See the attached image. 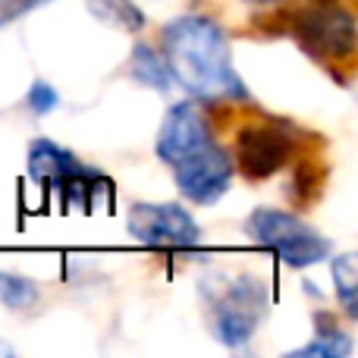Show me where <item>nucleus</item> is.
Listing matches in <instances>:
<instances>
[{
    "instance_id": "1",
    "label": "nucleus",
    "mask_w": 358,
    "mask_h": 358,
    "mask_svg": "<svg viewBox=\"0 0 358 358\" xmlns=\"http://www.w3.org/2000/svg\"><path fill=\"white\" fill-rule=\"evenodd\" d=\"M161 50L170 63L173 85H182L192 101L208 110L233 104H252V94L242 85L233 66L229 38L214 19L185 13L164 25Z\"/></svg>"
},
{
    "instance_id": "2",
    "label": "nucleus",
    "mask_w": 358,
    "mask_h": 358,
    "mask_svg": "<svg viewBox=\"0 0 358 358\" xmlns=\"http://www.w3.org/2000/svg\"><path fill=\"white\" fill-rule=\"evenodd\" d=\"M355 0H305L289 16L296 44L334 76L336 85H349L358 66V19Z\"/></svg>"
},
{
    "instance_id": "3",
    "label": "nucleus",
    "mask_w": 358,
    "mask_h": 358,
    "mask_svg": "<svg viewBox=\"0 0 358 358\" xmlns=\"http://www.w3.org/2000/svg\"><path fill=\"white\" fill-rule=\"evenodd\" d=\"M308 129H299L289 120H280L252 104V117L242 120L233 132V167L248 182H267L271 176L283 173L299 155L308 151Z\"/></svg>"
},
{
    "instance_id": "4",
    "label": "nucleus",
    "mask_w": 358,
    "mask_h": 358,
    "mask_svg": "<svg viewBox=\"0 0 358 358\" xmlns=\"http://www.w3.org/2000/svg\"><path fill=\"white\" fill-rule=\"evenodd\" d=\"M208 327L227 349H245L271 308V292L264 280L252 273L239 277H210L201 283Z\"/></svg>"
},
{
    "instance_id": "5",
    "label": "nucleus",
    "mask_w": 358,
    "mask_h": 358,
    "mask_svg": "<svg viewBox=\"0 0 358 358\" xmlns=\"http://www.w3.org/2000/svg\"><path fill=\"white\" fill-rule=\"evenodd\" d=\"M29 176L38 185L60 192V201L66 210H94L101 201H110V179L94 167L82 164L73 151L63 145L38 138L29 148Z\"/></svg>"
},
{
    "instance_id": "6",
    "label": "nucleus",
    "mask_w": 358,
    "mask_h": 358,
    "mask_svg": "<svg viewBox=\"0 0 358 358\" xmlns=\"http://www.w3.org/2000/svg\"><path fill=\"white\" fill-rule=\"evenodd\" d=\"M245 236L258 248L273 252L286 267H296V271L321 264L334 252L327 236L308 227L302 217L277 208H255L245 217Z\"/></svg>"
},
{
    "instance_id": "7",
    "label": "nucleus",
    "mask_w": 358,
    "mask_h": 358,
    "mask_svg": "<svg viewBox=\"0 0 358 358\" xmlns=\"http://www.w3.org/2000/svg\"><path fill=\"white\" fill-rule=\"evenodd\" d=\"M170 170H173L179 195L192 204H201V208H210V204L220 201L229 192V185H233V173H236L229 151L223 145H217L214 138H208L201 148L185 155Z\"/></svg>"
},
{
    "instance_id": "8",
    "label": "nucleus",
    "mask_w": 358,
    "mask_h": 358,
    "mask_svg": "<svg viewBox=\"0 0 358 358\" xmlns=\"http://www.w3.org/2000/svg\"><path fill=\"white\" fill-rule=\"evenodd\" d=\"M129 236L148 248H167V252H189L201 242V227L182 204L164 201H138L129 210Z\"/></svg>"
},
{
    "instance_id": "9",
    "label": "nucleus",
    "mask_w": 358,
    "mask_h": 358,
    "mask_svg": "<svg viewBox=\"0 0 358 358\" xmlns=\"http://www.w3.org/2000/svg\"><path fill=\"white\" fill-rule=\"evenodd\" d=\"M210 136V123L208 117L201 113L198 101H176V104L167 107L164 113V123L157 129V142H155V151L167 167L179 164L185 155H192L195 148H201Z\"/></svg>"
},
{
    "instance_id": "10",
    "label": "nucleus",
    "mask_w": 358,
    "mask_h": 358,
    "mask_svg": "<svg viewBox=\"0 0 358 358\" xmlns=\"http://www.w3.org/2000/svg\"><path fill=\"white\" fill-rule=\"evenodd\" d=\"M315 343H305V346L286 352V358H349L352 355V336L340 327L334 315L327 311H315Z\"/></svg>"
},
{
    "instance_id": "11",
    "label": "nucleus",
    "mask_w": 358,
    "mask_h": 358,
    "mask_svg": "<svg viewBox=\"0 0 358 358\" xmlns=\"http://www.w3.org/2000/svg\"><path fill=\"white\" fill-rule=\"evenodd\" d=\"M129 76L136 82H142L145 88L157 92V94H167L170 88H173V73H170V63H167V57H164V50L155 48V44L138 41L136 48H132V54H129Z\"/></svg>"
},
{
    "instance_id": "12",
    "label": "nucleus",
    "mask_w": 358,
    "mask_h": 358,
    "mask_svg": "<svg viewBox=\"0 0 358 358\" xmlns=\"http://www.w3.org/2000/svg\"><path fill=\"white\" fill-rule=\"evenodd\" d=\"M296 170H292V182H289V201L296 208H311L321 198L324 182H327V164L317 155L305 151L296 157Z\"/></svg>"
},
{
    "instance_id": "13",
    "label": "nucleus",
    "mask_w": 358,
    "mask_h": 358,
    "mask_svg": "<svg viewBox=\"0 0 358 358\" xmlns=\"http://www.w3.org/2000/svg\"><path fill=\"white\" fill-rule=\"evenodd\" d=\"M88 10H92L101 22L113 25V29H120V31H129V35L145 29V13L138 10L132 0H88Z\"/></svg>"
},
{
    "instance_id": "14",
    "label": "nucleus",
    "mask_w": 358,
    "mask_h": 358,
    "mask_svg": "<svg viewBox=\"0 0 358 358\" xmlns=\"http://www.w3.org/2000/svg\"><path fill=\"white\" fill-rule=\"evenodd\" d=\"M334 286H336V299L340 305L346 308V315L358 317V264H355V255L346 252L340 258H334Z\"/></svg>"
},
{
    "instance_id": "15",
    "label": "nucleus",
    "mask_w": 358,
    "mask_h": 358,
    "mask_svg": "<svg viewBox=\"0 0 358 358\" xmlns=\"http://www.w3.org/2000/svg\"><path fill=\"white\" fill-rule=\"evenodd\" d=\"M35 302H38L35 280L22 277V273L0 271V305H6L13 311H22V308H31Z\"/></svg>"
},
{
    "instance_id": "16",
    "label": "nucleus",
    "mask_w": 358,
    "mask_h": 358,
    "mask_svg": "<svg viewBox=\"0 0 358 358\" xmlns=\"http://www.w3.org/2000/svg\"><path fill=\"white\" fill-rule=\"evenodd\" d=\"M25 104H29L31 113H38V117H44V113H50L57 104H60V94H57L54 85H48V82H31L29 94H25Z\"/></svg>"
},
{
    "instance_id": "17",
    "label": "nucleus",
    "mask_w": 358,
    "mask_h": 358,
    "mask_svg": "<svg viewBox=\"0 0 358 358\" xmlns=\"http://www.w3.org/2000/svg\"><path fill=\"white\" fill-rule=\"evenodd\" d=\"M50 3V0H0V29L10 22H16V19H22L25 13L38 10V6Z\"/></svg>"
},
{
    "instance_id": "18",
    "label": "nucleus",
    "mask_w": 358,
    "mask_h": 358,
    "mask_svg": "<svg viewBox=\"0 0 358 358\" xmlns=\"http://www.w3.org/2000/svg\"><path fill=\"white\" fill-rule=\"evenodd\" d=\"M248 6H261V10H280V6H289L292 0H242Z\"/></svg>"
}]
</instances>
